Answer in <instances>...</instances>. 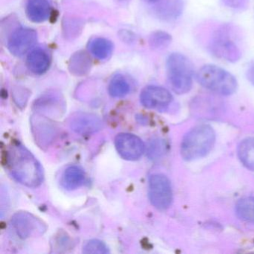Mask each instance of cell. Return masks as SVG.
Returning a JSON list of instances; mask_svg holds the SVG:
<instances>
[{"label":"cell","mask_w":254,"mask_h":254,"mask_svg":"<svg viewBox=\"0 0 254 254\" xmlns=\"http://www.w3.org/2000/svg\"><path fill=\"white\" fill-rule=\"evenodd\" d=\"M70 127L79 134H90L102 129V122L93 114H78L71 120Z\"/></svg>","instance_id":"cell-11"},{"label":"cell","mask_w":254,"mask_h":254,"mask_svg":"<svg viewBox=\"0 0 254 254\" xmlns=\"http://www.w3.org/2000/svg\"><path fill=\"white\" fill-rule=\"evenodd\" d=\"M224 5L228 6L229 8H242V7L246 5L247 2L248 0H222Z\"/></svg>","instance_id":"cell-24"},{"label":"cell","mask_w":254,"mask_h":254,"mask_svg":"<svg viewBox=\"0 0 254 254\" xmlns=\"http://www.w3.org/2000/svg\"><path fill=\"white\" fill-rule=\"evenodd\" d=\"M209 50L215 57L230 63H236L242 56L240 48L228 29L215 32L209 44Z\"/></svg>","instance_id":"cell-5"},{"label":"cell","mask_w":254,"mask_h":254,"mask_svg":"<svg viewBox=\"0 0 254 254\" xmlns=\"http://www.w3.org/2000/svg\"><path fill=\"white\" fill-rule=\"evenodd\" d=\"M7 164L17 181L26 187H39L44 180V172L35 156L21 144H14L7 153Z\"/></svg>","instance_id":"cell-1"},{"label":"cell","mask_w":254,"mask_h":254,"mask_svg":"<svg viewBox=\"0 0 254 254\" xmlns=\"http://www.w3.org/2000/svg\"><path fill=\"white\" fill-rule=\"evenodd\" d=\"M149 198L153 206L166 209L172 202V190L170 181L162 174L151 175L149 179Z\"/></svg>","instance_id":"cell-6"},{"label":"cell","mask_w":254,"mask_h":254,"mask_svg":"<svg viewBox=\"0 0 254 254\" xmlns=\"http://www.w3.org/2000/svg\"><path fill=\"white\" fill-rule=\"evenodd\" d=\"M115 146L125 160H136L145 151V145L138 136L131 133H120L115 139Z\"/></svg>","instance_id":"cell-8"},{"label":"cell","mask_w":254,"mask_h":254,"mask_svg":"<svg viewBox=\"0 0 254 254\" xmlns=\"http://www.w3.org/2000/svg\"><path fill=\"white\" fill-rule=\"evenodd\" d=\"M85 174L78 166H69L64 172L62 184L68 190H73L81 187L85 182Z\"/></svg>","instance_id":"cell-16"},{"label":"cell","mask_w":254,"mask_h":254,"mask_svg":"<svg viewBox=\"0 0 254 254\" xmlns=\"http://www.w3.org/2000/svg\"><path fill=\"white\" fill-rule=\"evenodd\" d=\"M28 69L36 75H42L50 69L51 59L46 50L36 48L31 50L26 59Z\"/></svg>","instance_id":"cell-13"},{"label":"cell","mask_w":254,"mask_h":254,"mask_svg":"<svg viewBox=\"0 0 254 254\" xmlns=\"http://www.w3.org/2000/svg\"><path fill=\"white\" fill-rule=\"evenodd\" d=\"M84 254H104L109 253L108 247L102 241L93 239L89 241L83 247Z\"/></svg>","instance_id":"cell-23"},{"label":"cell","mask_w":254,"mask_h":254,"mask_svg":"<svg viewBox=\"0 0 254 254\" xmlns=\"http://www.w3.org/2000/svg\"><path fill=\"white\" fill-rule=\"evenodd\" d=\"M130 84L123 75H116L108 86V92L112 97L123 98L130 92Z\"/></svg>","instance_id":"cell-18"},{"label":"cell","mask_w":254,"mask_h":254,"mask_svg":"<svg viewBox=\"0 0 254 254\" xmlns=\"http://www.w3.org/2000/svg\"><path fill=\"white\" fill-rule=\"evenodd\" d=\"M38 41V34L30 28L16 29L8 41V50L13 56L22 57L32 50Z\"/></svg>","instance_id":"cell-7"},{"label":"cell","mask_w":254,"mask_h":254,"mask_svg":"<svg viewBox=\"0 0 254 254\" xmlns=\"http://www.w3.org/2000/svg\"><path fill=\"white\" fill-rule=\"evenodd\" d=\"M169 84L175 93L185 94L192 87V65L184 55L172 53L166 61Z\"/></svg>","instance_id":"cell-4"},{"label":"cell","mask_w":254,"mask_h":254,"mask_svg":"<svg viewBox=\"0 0 254 254\" xmlns=\"http://www.w3.org/2000/svg\"><path fill=\"white\" fill-rule=\"evenodd\" d=\"M144 1H145V2H150V3H151V2H157V0H144Z\"/></svg>","instance_id":"cell-26"},{"label":"cell","mask_w":254,"mask_h":254,"mask_svg":"<svg viewBox=\"0 0 254 254\" xmlns=\"http://www.w3.org/2000/svg\"><path fill=\"white\" fill-rule=\"evenodd\" d=\"M236 209L238 216L242 221L254 224V197L241 199L238 202Z\"/></svg>","instance_id":"cell-19"},{"label":"cell","mask_w":254,"mask_h":254,"mask_svg":"<svg viewBox=\"0 0 254 254\" xmlns=\"http://www.w3.org/2000/svg\"><path fill=\"white\" fill-rule=\"evenodd\" d=\"M247 78L249 80L250 82L254 86V63L248 69Z\"/></svg>","instance_id":"cell-25"},{"label":"cell","mask_w":254,"mask_h":254,"mask_svg":"<svg viewBox=\"0 0 254 254\" xmlns=\"http://www.w3.org/2000/svg\"><path fill=\"white\" fill-rule=\"evenodd\" d=\"M239 157L244 166L254 171V138H248L241 142Z\"/></svg>","instance_id":"cell-17"},{"label":"cell","mask_w":254,"mask_h":254,"mask_svg":"<svg viewBox=\"0 0 254 254\" xmlns=\"http://www.w3.org/2000/svg\"><path fill=\"white\" fill-rule=\"evenodd\" d=\"M172 41V36L163 31L153 32L149 37L150 47L154 50H165L170 45Z\"/></svg>","instance_id":"cell-22"},{"label":"cell","mask_w":254,"mask_h":254,"mask_svg":"<svg viewBox=\"0 0 254 254\" xmlns=\"http://www.w3.org/2000/svg\"><path fill=\"white\" fill-rule=\"evenodd\" d=\"M90 53L100 61L108 60L114 51V44L109 40L104 38H96L88 44Z\"/></svg>","instance_id":"cell-15"},{"label":"cell","mask_w":254,"mask_h":254,"mask_svg":"<svg viewBox=\"0 0 254 254\" xmlns=\"http://www.w3.org/2000/svg\"><path fill=\"white\" fill-rule=\"evenodd\" d=\"M215 139V133L209 126L203 125L191 129L181 143L183 158L193 160L203 157L212 149Z\"/></svg>","instance_id":"cell-2"},{"label":"cell","mask_w":254,"mask_h":254,"mask_svg":"<svg viewBox=\"0 0 254 254\" xmlns=\"http://www.w3.org/2000/svg\"><path fill=\"white\" fill-rule=\"evenodd\" d=\"M32 125L35 126L33 130H35V136L43 132V133L36 138L37 139L43 142V143L45 142H49L52 140V138L54 134L55 128L53 126L49 124L48 122L46 121L45 119H42V122H41V118H37L35 120V123H32Z\"/></svg>","instance_id":"cell-21"},{"label":"cell","mask_w":254,"mask_h":254,"mask_svg":"<svg viewBox=\"0 0 254 254\" xmlns=\"http://www.w3.org/2000/svg\"><path fill=\"white\" fill-rule=\"evenodd\" d=\"M200 85L222 96H230L236 91L238 84L230 72L220 66L207 64L202 66L197 74Z\"/></svg>","instance_id":"cell-3"},{"label":"cell","mask_w":254,"mask_h":254,"mask_svg":"<svg viewBox=\"0 0 254 254\" xmlns=\"http://www.w3.org/2000/svg\"><path fill=\"white\" fill-rule=\"evenodd\" d=\"M26 12L31 21L41 23L50 19L53 8L49 0H28Z\"/></svg>","instance_id":"cell-12"},{"label":"cell","mask_w":254,"mask_h":254,"mask_svg":"<svg viewBox=\"0 0 254 254\" xmlns=\"http://www.w3.org/2000/svg\"><path fill=\"white\" fill-rule=\"evenodd\" d=\"M184 5L181 0H169L160 8V15L165 20H176L182 14Z\"/></svg>","instance_id":"cell-20"},{"label":"cell","mask_w":254,"mask_h":254,"mask_svg":"<svg viewBox=\"0 0 254 254\" xmlns=\"http://www.w3.org/2000/svg\"><path fill=\"white\" fill-rule=\"evenodd\" d=\"M12 224L17 234L23 239L43 230L42 223L33 215L26 212L15 214L12 218Z\"/></svg>","instance_id":"cell-10"},{"label":"cell","mask_w":254,"mask_h":254,"mask_svg":"<svg viewBox=\"0 0 254 254\" xmlns=\"http://www.w3.org/2000/svg\"><path fill=\"white\" fill-rule=\"evenodd\" d=\"M172 94L169 90L158 86H148L141 92L142 105L149 109H163L172 102Z\"/></svg>","instance_id":"cell-9"},{"label":"cell","mask_w":254,"mask_h":254,"mask_svg":"<svg viewBox=\"0 0 254 254\" xmlns=\"http://www.w3.org/2000/svg\"><path fill=\"white\" fill-rule=\"evenodd\" d=\"M91 66V59L88 54L84 51L77 52L71 57L69 62V71L76 76H81L88 73Z\"/></svg>","instance_id":"cell-14"}]
</instances>
